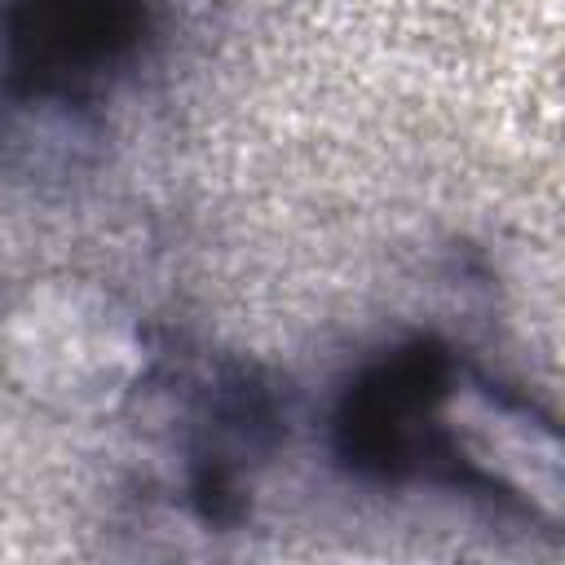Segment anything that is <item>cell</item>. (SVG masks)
Instances as JSON below:
<instances>
[{
	"label": "cell",
	"mask_w": 565,
	"mask_h": 565,
	"mask_svg": "<svg viewBox=\"0 0 565 565\" xmlns=\"http://www.w3.org/2000/svg\"><path fill=\"white\" fill-rule=\"evenodd\" d=\"M0 353L22 393L57 411H110L141 371L132 322L97 291L44 282L13 300Z\"/></svg>",
	"instance_id": "cell-1"
},
{
	"label": "cell",
	"mask_w": 565,
	"mask_h": 565,
	"mask_svg": "<svg viewBox=\"0 0 565 565\" xmlns=\"http://www.w3.org/2000/svg\"><path fill=\"white\" fill-rule=\"evenodd\" d=\"M450 419L463 424V433L455 428V441L463 446L468 463L486 468L490 481L525 494L547 516L561 512V450L552 433H534L525 415L503 411L490 397H477L463 411L455 406Z\"/></svg>",
	"instance_id": "cell-3"
},
{
	"label": "cell",
	"mask_w": 565,
	"mask_h": 565,
	"mask_svg": "<svg viewBox=\"0 0 565 565\" xmlns=\"http://www.w3.org/2000/svg\"><path fill=\"white\" fill-rule=\"evenodd\" d=\"M137 26V0H18L13 53L26 71L66 75L115 57Z\"/></svg>",
	"instance_id": "cell-2"
}]
</instances>
